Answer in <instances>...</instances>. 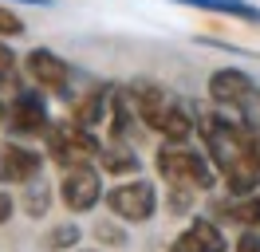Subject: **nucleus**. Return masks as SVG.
<instances>
[{"instance_id": "nucleus-1", "label": "nucleus", "mask_w": 260, "mask_h": 252, "mask_svg": "<svg viewBox=\"0 0 260 252\" xmlns=\"http://www.w3.org/2000/svg\"><path fill=\"white\" fill-rule=\"evenodd\" d=\"M197 134L209 150L217 173L225 177V185L237 197L256 193L260 185V126L244 118H229L217 110L197 114Z\"/></svg>"}, {"instance_id": "nucleus-2", "label": "nucleus", "mask_w": 260, "mask_h": 252, "mask_svg": "<svg viewBox=\"0 0 260 252\" xmlns=\"http://www.w3.org/2000/svg\"><path fill=\"white\" fill-rule=\"evenodd\" d=\"M154 166H158L166 185L185 189V193L213 189V181H217V173H213V166H209V154H197L189 146H170V142H166L162 150H158V158H154Z\"/></svg>"}, {"instance_id": "nucleus-3", "label": "nucleus", "mask_w": 260, "mask_h": 252, "mask_svg": "<svg viewBox=\"0 0 260 252\" xmlns=\"http://www.w3.org/2000/svg\"><path fill=\"white\" fill-rule=\"evenodd\" d=\"M209 99H213V107H221L225 114L252 122V110L260 103V87L252 83V75H244L237 67H221V71L209 75Z\"/></svg>"}, {"instance_id": "nucleus-4", "label": "nucleus", "mask_w": 260, "mask_h": 252, "mask_svg": "<svg viewBox=\"0 0 260 252\" xmlns=\"http://www.w3.org/2000/svg\"><path fill=\"white\" fill-rule=\"evenodd\" d=\"M44 142H48V158L59 162L63 170L67 166H87V162L103 158L99 134L87 130V126H79L75 118H71V122H51V130L44 134Z\"/></svg>"}, {"instance_id": "nucleus-5", "label": "nucleus", "mask_w": 260, "mask_h": 252, "mask_svg": "<svg viewBox=\"0 0 260 252\" xmlns=\"http://www.w3.org/2000/svg\"><path fill=\"white\" fill-rule=\"evenodd\" d=\"M107 205L118 220H130V225H146L154 213H158V189L150 185L146 177H134V181H118V185L107 193Z\"/></svg>"}, {"instance_id": "nucleus-6", "label": "nucleus", "mask_w": 260, "mask_h": 252, "mask_svg": "<svg viewBox=\"0 0 260 252\" xmlns=\"http://www.w3.org/2000/svg\"><path fill=\"white\" fill-rule=\"evenodd\" d=\"M99 197H103V173L95 170V162L67 166L63 177H59V201H63L71 213H87V209L99 205Z\"/></svg>"}, {"instance_id": "nucleus-7", "label": "nucleus", "mask_w": 260, "mask_h": 252, "mask_svg": "<svg viewBox=\"0 0 260 252\" xmlns=\"http://www.w3.org/2000/svg\"><path fill=\"white\" fill-rule=\"evenodd\" d=\"M24 71H28V79H32L40 91L71 99V67H67V59H59L51 47H32V51L24 55Z\"/></svg>"}, {"instance_id": "nucleus-8", "label": "nucleus", "mask_w": 260, "mask_h": 252, "mask_svg": "<svg viewBox=\"0 0 260 252\" xmlns=\"http://www.w3.org/2000/svg\"><path fill=\"white\" fill-rule=\"evenodd\" d=\"M8 130L20 138H32V134H48L51 118H48V103L44 94L36 91H16L8 103Z\"/></svg>"}, {"instance_id": "nucleus-9", "label": "nucleus", "mask_w": 260, "mask_h": 252, "mask_svg": "<svg viewBox=\"0 0 260 252\" xmlns=\"http://www.w3.org/2000/svg\"><path fill=\"white\" fill-rule=\"evenodd\" d=\"M126 91H130V103H134V114L142 118V126L162 134V122H166V114H170V99H166V91L158 87V83H150V79L130 83Z\"/></svg>"}, {"instance_id": "nucleus-10", "label": "nucleus", "mask_w": 260, "mask_h": 252, "mask_svg": "<svg viewBox=\"0 0 260 252\" xmlns=\"http://www.w3.org/2000/svg\"><path fill=\"white\" fill-rule=\"evenodd\" d=\"M225 248H229V240L221 233V225L205 217H193L170 244V252H225Z\"/></svg>"}, {"instance_id": "nucleus-11", "label": "nucleus", "mask_w": 260, "mask_h": 252, "mask_svg": "<svg viewBox=\"0 0 260 252\" xmlns=\"http://www.w3.org/2000/svg\"><path fill=\"white\" fill-rule=\"evenodd\" d=\"M44 170V158H36L24 146H0V181L4 185H28Z\"/></svg>"}, {"instance_id": "nucleus-12", "label": "nucleus", "mask_w": 260, "mask_h": 252, "mask_svg": "<svg viewBox=\"0 0 260 252\" xmlns=\"http://www.w3.org/2000/svg\"><path fill=\"white\" fill-rule=\"evenodd\" d=\"M111 103H114V91L111 87H95V91H87L83 99H75V110H71V118L87 130H95L103 126V118L111 114Z\"/></svg>"}, {"instance_id": "nucleus-13", "label": "nucleus", "mask_w": 260, "mask_h": 252, "mask_svg": "<svg viewBox=\"0 0 260 252\" xmlns=\"http://www.w3.org/2000/svg\"><path fill=\"white\" fill-rule=\"evenodd\" d=\"M174 4L201 8V12H213V16H233L244 24H260V4H252V0H174Z\"/></svg>"}, {"instance_id": "nucleus-14", "label": "nucleus", "mask_w": 260, "mask_h": 252, "mask_svg": "<svg viewBox=\"0 0 260 252\" xmlns=\"http://www.w3.org/2000/svg\"><path fill=\"white\" fill-rule=\"evenodd\" d=\"M193 118L197 114H189L185 107H178V103H170V114H166L162 122V138L170 142V146H189V138H193Z\"/></svg>"}, {"instance_id": "nucleus-15", "label": "nucleus", "mask_w": 260, "mask_h": 252, "mask_svg": "<svg viewBox=\"0 0 260 252\" xmlns=\"http://www.w3.org/2000/svg\"><path fill=\"white\" fill-rule=\"evenodd\" d=\"M103 170H111V173H134V170H138V158H134V150H130L122 138H114L111 146H103Z\"/></svg>"}, {"instance_id": "nucleus-16", "label": "nucleus", "mask_w": 260, "mask_h": 252, "mask_svg": "<svg viewBox=\"0 0 260 252\" xmlns=\"http://www.w3.org/2000/svg\"><path fill=\"white\" fill-rule=\"evenodd\" d=\"M229 220H237V225H244V229H252V225H260V197L256 193H248V197H241V201H233L221 209Z\"/></svg>"}, {"instance_id": "nucleus-17", "label": "nucleus", "mask_w": 260, "mask_h": 252, "mask_svg": "<svg viewBox=\"0 0 260 252\" xmlns=\"http://www.w3.org/2000/svg\"><path fill=\"white\" fill-rule=\"evenodd\" d=\"M48 185H44V177H36V181H28V189H24V213L28 217H44L48 213Z\"/></svg>"}, {"instance_id": "nucleus-18", "label": "nucleus", "mask_w": 260, "mask_h": 252, "mask_svg": "<svg viewBox=\"0 0 260 252\" xmlns=\"http://www.w3.org/2000/svg\"><path fill=\"white\" fill-rule=\"evenodd\" d=\"M16 75H20L16 55H12V47L0 40V91H4V87H16Z\"/></svg>"}, {"instance_id": "nucleus-19", "label": "nucleus", "mask_w": 260, "mask_h": 252, "mask_svg": "<svg viewBox=\"0 0 260 252\" xmlns=\"http://www.w3.org/2000/svg\"><path fill=\"white\" fill-rule=\"evenodd\" d=\"M79 244V225H59V229H51L48 236V248L59 252V248H75Z\"/></svg>"}, {"instance_id": "nucleus-20", "label": "nucleus", "mask_w": 260, "mask_h": 252, "mask_svg": "<svg viewBox=\"0 0 260 252\" xmlns=\"http://www.w3.org/2000/svg\"><path fill=\"white\" fill-rule=\"evenodd\" d=\"M0 36H24V20L4 4H0Z\"/></svg>"}, {"instance_id": "nucleus-21", "label": "nucleus", "mask_w": 260, "mask_h": 252, "mask_svg": "<svg viewBox=\"0 0 260 252\" xmlns=\"http://www.w3.org/2000/svg\"><path fill=\"white\" fill-rule=\"evenodd\" d=\"M237 252H260V233H252V229H248V233L237 240Z\"/></svg>"}, {"instance_id": "nucleus-22", "label": "nucleus", "mask_w": 260, "mask_h": 252, "mask_svg": "<svg viewBox=\"0 0 260 252\" xmlns=\"http://www.w3.org/2000/svg\"><path fill=\"white\" fill-rule=\"evenodd\" d=\"M95 236L99 240H111V244H122V233H118V229H107V225H99Z\"/></svg>"}, {"instance_id": "nucleus-23", "label": "nucleus", "mask_w": 260, "mask_h": 252, "mask_svg": "<svg viewBox=\"0 0 260 252\" xmlns=\"http://www.w3.org/2000/svg\"><path fill=\"white\" fill-rule=\"evenodd\" d=\"M8 217H12V197H8L4 189H0V225H4Z\"/></svg>"}, {"instance_id": "nucleus-24", "label": "nucleus", "mask_w": 260, "mask_h": 252, "mask_svg": "<svg viewBox=\"0 0 260 252\" xmlns=\"http://www.w3.org/2000/svg\"><path fill=\"white\" fill-rule=\"evenodd\" d=\"M8 4V0H4ZM12 4H51V0H12Z\"/></svg>"}, {"instance_id": "nucleus-25", "label": "nucleus", "mask_w": 260, "mask_h": 252, "mask_svg": "<svg viewBox=\"0 0 260 252\" xmlns=\"http://www.w3.org/2000/svg\"><path fill=\"white\" fill-rule=\"evenodd\" d=\"M8 122V107H4V99H0V126Z\"/></svg>"}, {"instance_id": "nucleus-26", "label": "nucleus", "mask_w": 260, "mask_h": 252, "mask_svg": "<svg viewBox=\"0 0 260 252\" xmlns=\"http://www.w3.org/2000/svg\"><path fill=\"white\" fill-rule=\"evenodd\" d=\"M83 252H103V248H83Z\"/></svg>"}]
</instances>
